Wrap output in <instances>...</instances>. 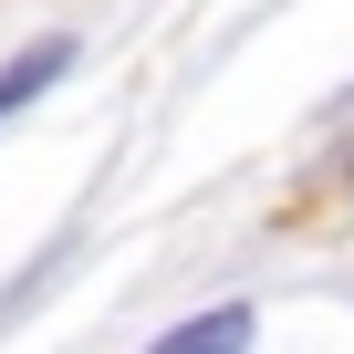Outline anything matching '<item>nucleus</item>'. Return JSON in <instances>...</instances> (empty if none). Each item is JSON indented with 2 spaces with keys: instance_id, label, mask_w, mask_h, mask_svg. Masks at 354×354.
I'll return each mask as SVG.
<instances>
[{
  "instance_id": "f257e3e1",
  "label": "nucleus",
  "mask_w": 354,
  "mask_h": 354,
  "mask_svg": "<svg viewBox=\"0 0 354 354\" xmlns=\"http://www.w3.org/2000/svg\"><path fill=\"white\" fill-rule=\"evenodd\" d=\"M146 354H250V302H219V313H188L177 333H156Z\"/></svg>"
},
{
  "instance_id": "f03ea898",
  "label": "nucleus",
  "mask_w": 354,
  "mask_h": 354,
  "mask_svg": "<svg viewBox=\"0 0 354 354\" xmlns=\"http://www.w3.org/2000/svg\"><path fill=\"white\" fill-rule=\"evenodd\" d=\"M63 73H73V42H32L21 63H0V115H21V104H32L42 84H63Z\"/></svg>"
}]
</instances>
